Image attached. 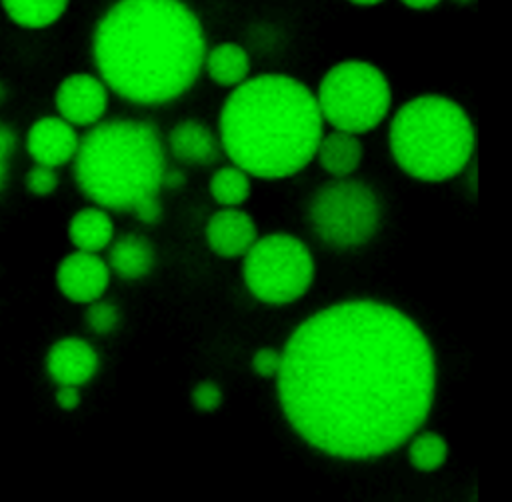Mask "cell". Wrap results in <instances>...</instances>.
I'll list each match as a JSON object with an SVG mask.
<instances>
[{"label":"cell","mask_w":512,"mask_h":502,"mask_svg":"<svg viewBox=\"0 0 512 502\" xmlns=\"http://www.w3.org/2000/svg\"><path fill=\"white\" fill-rule=\"evenodd\" d=\"M280 354L282 412L300 438L328 456H384L412 438L432 408V346L390 304H332L306 318Z\"/></svg>","instance_id":"1"},{"label":"cell","mask_w":512,"mask_h":502,"mask_svg":"<svg viewBox=\"0 0 512 502\" xmlns=\"http://www.w3.org/2000/svg\"><path fill=\"white\" fill-rule=\"evenodd\" d=\"M204 54L202 24L182 0H118L92 36L100 80L140 106L180 98L196 82Z\"/></svg>","instance_id":"2"},{"label":"cell","mask_w":512,"mask_h":502,"mask_svg":"<svg viewBox=\"0 0 512 502\" xmlns=\"http://www.w3.org/2000/svg\"><path fill=\"white\" fill-rule=\"evenodd\" d=\"M220 146L248 176L280 180L314 160L324 134L316 96L286 74H260L238 84L222 104Z\"/></svg>","instance_id":"3"},{"label":"cell","mask_w":512,"mask_h":502,"mask_svg":"<svg viewBox=\"0 0 512 502\" xmlns=\"http://www.w3.org/2000/svg\"><path fill=\"white\" fill-rule=\"evenodd\" d=\"M74 178L80 192L100 208L116 212L158 194L166 172V150L154 124L116 118L94 124L78 142Z\"/></svg>","instance_id":"4"},{"label":"cell","mask_w":512,"mask_h":502,"mask_svg":"<svg viewBox=\"0 0 512 502\" xmlns=\"http://www.w3.org/2000/svg\"><path fill=\"white\" fill-rule=\"evenodd\" d=\"M394 162L422 182H444L460 174L474 154V126L466 110L448 96L422 94L398 108L390 122Z\"/></svg>","instance_id":"5"},{"label":"cell","mask_w":512,"mask_h":502,"mask_svg":"<svg viewBox=\"0 0 512 502\" xmlns=\"http://www.w3.org/2000/svg\"><path fill=\"white\" fill-rule=\"evenodd\" d=\"M322 120L334 130L364 134L388 114L392 90L384 72L366 60L334 64L314 94Z\"/></svg>","instance_id":"6"},{"label":"cell","mask_w":512,"mask_h":502,"mask_svg":"<svg viewBox=\"0 0 512 502\" xmlns=\"http://www.w3.org/2000/svg\"><path fill=\"white\" fill-rule=\"evenodd\" d=\"M308 222L314 236L326 246L338 250L356 248L376 234L380 202L368 184L336 178L312 194Z\"/></svg>","instance_id":"7"},{"label":"cell","mask_w":512,"mask_h":502,"mask_svg":"<svg viewBox=\"0 0 512 502\" xmlns=\"http://www.w3.org/2000/svg\"><path fill=\"white\" fill-rule=\"evenodd\" d=\"M244 282L266 304H288L304 296L314 280L308 246L290 234L256 238L244 254Z\"/></svg>","instance_id":"8"},{"label":"cell","mask_w":512,"mask_h":502,"mask_svg":"<svg viewBox=\"0 0 512 502\" xmlns=\"http://www.w3.org/2000/svg\"><path fill=\"white\" fill-rule=\"evenodd\" d=\"M58 116L72 126H94L108 108V88L92 74L66 76L54 94Z\"/></svg>","instance_id":"9"},{"label":"cell","mask_w":512,"mask_h":502,"mask_svg":"<svg viewBox=\"0 0 512 502\" xmlns=\"http://www.w3.org/2000/svg\"><path fill=\"white\" fill-rule=\"evenodd\" d=\"M110 268L94 252L76 250L68 254L56 270V282L60 292L80 304H90L98 300L108 288Z\"/></svg>","instance_id":"10"},{"label":"cell","mask_w":512,"mask_h":502,"mask_svg":"<svg viewBox=\"0 0 512 502\" xmlns=\"http://www.w3.org/2000/svg\"><path fill=\"white\" fill-rule=\"evenodd\" d=\"M78 134L72 124L60 116L36 120L26 134V150L34 164L58 168L70 162L78 150Z\"/></svg>","instance_id":"11"},{"label":"cell","mask_w":512,"mask_h":502,"mask_svg":"<svg viewBox=\"0 0 512 502\" xmlns=\"http://www.w3.org/2000/svg\"><path fill=\"white\" fill-rule=\"evenodd\" d=\"M98 354L82 338H62L54 342L46 356V370L58 386H82L98 370Z\"/></svg>","instance_id":"12"},{"label":"cell","mask_w":512,"mask_h":502,"mask_svg":"<svg viewBox=\"0 0 512 502\" xmlns=\"http://www.w3.org/2000/svg\"><path fill=\"white\" fill-rule=\"evenodd\" d=\"M256 238L258 232L252 216L240 208H222L206 224L208 246L224 258L244 256Z\"/></svg>","instance_id":"13"},{"label":"cell","mask_w":512,"mask_h":502,"mask_svg":"<svg viewBox=\"0 0 512 502\" xmlns=\"http://www.w3.org/2000/svg\"><path fill=\"white\" fill-rule=\"evenodd\" d=\"M170 154L182 164L208 166L220 160V140L200 120L188 118L178 122L168 134Z\"/></svg>","instance_id":"14"},{"label":"cell","mask_w":512,"mask_h":502,"mask_svg":"<svg viewBox=\"0 0 512 502\" xmlns=\"http://www.w3.org/2000/svg\"><path fill=\"white\" fill-rule=\"evenodd\" d=\"M364 148L356 134L344 130H332L322 134L314 158L334 178H348L362 160Z\"/></svg>","instance_id":"15"},{"label":"cell","mask_w":512,"mask_h":502,"mask_svg":"<svg viewBox=\"0 0 512 502\" xmlns=\"http://www.w3.org/2000/svg\"><path fill=\"white\" fill-rule=\"evenodd\" d=\"M154 262V248L148 238L140 234L120 236L108 252V268L124 280L144 278L152 270Z\"/></svg>","instance_id":"16"},{"label":"cell","mask_w":512,"mask_h":502,"mask_svg":"<svg viewBox=\"0 0 512 502\" xmlns=\"http://www.w3.org/2000/svg\"><path fill=\"white\" fill-rule=\"evenodd\" d=\"M70 242L76 250L98 254L104 250L114 236V226L110 214L100 206L82 208L76 212L68 224Z\"/></svg>","instance_id":"17"},{"label":"cell","mask_w":512,"mask_h":502,"mask_svg":"<svg viewBox=\"0 0 512 502\" xmlns=\"http://www.w3.org/2000/svg\"><path fill=\"white\" fill-rule=\"evenodd\" d=\"M210 80L218 86L236 88L250 74V58L246 50L236 42H220L204 54L202 64Z\"/></svg>","instance_id":"18"},{"label":"cell","mask_w":512,"mask_h":502,"mask_svg":"<svg viewBox=\"0 0 512 502\" xmlns=\"http://www.w3.org/2000/svg\"><path fill=\"white\" fill-rule=\"evenodd\" d=\"M6 16L22 28H46L68 8V0H0Z\"/></svg>","instance_id":"19"},{"label":"cell","mask_w":512,"mask_h":502,"mask_svg":"<svg viewBox=\"0 0 512 502\" xmlns=\"http://www.w3.org/2000/svg\"><path fill=\"white\" fill-rule=\"evenodd\" d=\"M210 194L224 208L240 206L250 196V176L236 164L222 166L210 178Z\"/></svg>","instance_id":"20"},{"label":"cell","mask_w":512,"mask_h":502,"mask_svg":"<svg viewBox=\"0 0 512 502\" xmlns=\"http://www.w3.org/2000/svg\"><path fill=\"white\" fill-rule=\"evenodd\" d=\"M448 458V444L436 432H422L412 438L408 448L410 464L420 472L438 470Z\"/></svg>","instance_id":"21"},{"label":"cell","mask_w":512,"mask_h":502,"mask_svg":"<svg viewBox=\"0 0 512 502\" xmlns=\"http://www.w3.org/2000/svg\"><path fill=\"white\" fill-rule=\"evenodd\" d=\"M120 322V310L112 302L94 300L86 310V324L94 334H110Z\"/></svg>","instance_id":"22"},{"label":"cell","mask_w":512,"mask_h":502,"mask_svg":"<svg viewBox=\"0 0 512 502\" xmlns=\"http://www.w3.org/2000/svg\"><path fill=\"white\" fill-rule=\"evenodd\" d=\"M26 188L34 196H48L58 188V174L56 168L34 164L26 174Z\"/></svg>","instance_id":"23"},{"label":"cell","mask_w":512,"mask_h":502,"mask_svg":"<svg viewBox=\"0 0 512 502\" xmlns=\"http://www.w3.org/2000/svg\"><path fill=\"white\" fill-rule=\"evenodd\" d=\"M192 404L200 412H214L222 404V390H220V386L216 382H212V380L198 382L194 386V390H192Z\"/></svg>","instance_id":"24"},{"label":"cell","mask_w":512,"mask_h":502,"mask_svg":"<svg viewBox=\"0 0 512 502\" xmlns=\"http://www.w3.org/2000/svg\"><path fill=\"white\" fill-rule=\"evenodd\" d=\"M280 360H282V354L278 350H274V348H260L252 356V368H254V372L258 376L270 378V376H276V372L280 368Z\"/></svg>","instance_id":"25"},{"label":"cell","mask_w":512,"mask_h":502,"mask_svg":"<svg viewBox=\"0 0 512 502\" xmlns=\"http://www.w3.org/2000/svg\"><path fill=\"white\" fill-rule=\"evenodd\" d=\"M134 216L144 222V224H156L162 216V206H160V200H158V194H150V196H144L140 198L132 210Z\"/></svg>","instance_id":"26"},{"label":"cell","mask_w":512,"mask_h":502,"mask_svg":"<svg viewBox=\"0 0 512 502\" xmlns=\"http://www.w3.org/2000/svg\"><path fill=\"white\" fill-rule=\"evenodd\" d=\"M16 148V134L8 124H0V188L6 180L8 172V158Z\"/></svg>","instance_id":"27"},{"label":"cell","mask_w":512,"mask_h":502,"mask_svg":"<svg viewBox=\"0 0 512 502\" xmlns=\"http://www.w3.org/2000/svg\"><path fill=\"white\" fill-rule=\"evenodd\" d=\"M56 404L62 410H74L80 404L78 386H58V390H56Z\"/></svg>","instance_id":"28"},{"label":"cell","mask_w":512,"mask_h":502,"mask_svg":"<svg viewBox=\"0 0 512 502\" xmlns=\"http://www.w3.org/2000/svg\"><path fill=\"white\" fill-rule=\"evenodd\" d=\"M184 182H186V176L180 170H168L166 168V172L162 176V186H166V188H180V186H184Z\"/></svg>","instance_id":"29"},{"label":"cell","mask_w":512,"mask_h":502,"mask_svg":"<svg viewBox=\"0 0 512 502\" xmlns=\"http://www.w3.org/2000/svg\"><path fill=\"white\" fill-rule=\"evenodd\" d=\"M400 2L406 4L408 8H414V10H428V8L438 6L442 0H400Z\"/></svg>","instance_id":"30"},{"label":"cell","mask_w":512,"mask_h":502,"mask_svg":"<svg viewBox=\"0 0 512 502\" xmlns=\"http://www.w3.org/2000/svg\"><path fill=\"white\" fill-rule=\"evenodd\" d=\"M352 4H358V6H374V4H380L384 0H348Z\"/></svg>","instance_id":"31"},{"label":"cell","mask_w":512,"mask_h":502,"mask_svg":"<svg viewBox=\"0 0 512 502\" xmlns=\"http://www.w3.org/2000/svg\"><path fill=\"white\" fill-rule=\"evenodd\" d=\"M452 2H456V4H470V2H474V0H452Z\"/></svg>","instance_id":"32"},{"label":"cell","mask_w":512,"mask_h":502,"mask_svg":"<svg viewBox=\"0 0 512 502\" xmlns=\"http://www.w3.org/2000/svg\"><path fill=\"white\" fill-rule=\"evenodd\" d=\"M2 98H4V84L0 82V100H2Z\"/></svg>","instance_id":"33"}]
</instances>
